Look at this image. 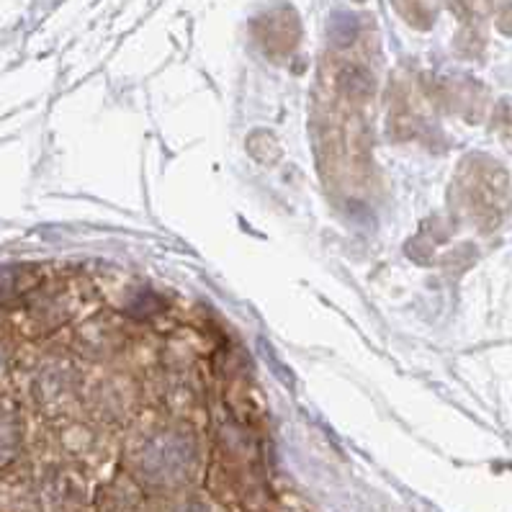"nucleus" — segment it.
I'll return each mask as SVG.
<instances>
[{
  "label": "nucleus",
  "mask_w": 512,
  "mask_h": 512,
  "mask_svg": "<svg viewBox=\"0 0 512 512\" xmlns=\"http://www.w3.org/2000/svg\"><path fill=\"white\" fill-rule=\"evenodd\" d=\"M186 512H204V510H201V507H196V505H193V507H188Z\"/></svg>",
  "instance_id": "obj_1"
}]
</instances>
